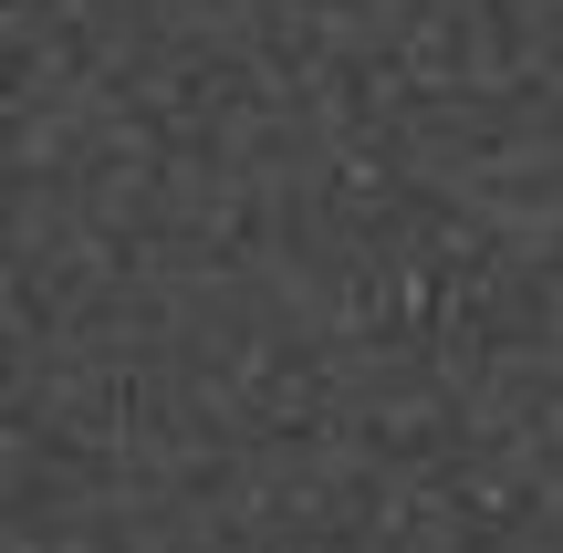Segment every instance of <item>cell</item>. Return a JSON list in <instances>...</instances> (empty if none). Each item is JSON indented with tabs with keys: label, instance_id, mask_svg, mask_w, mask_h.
Instances as JSON below:
<instances>
[]
</instances>
